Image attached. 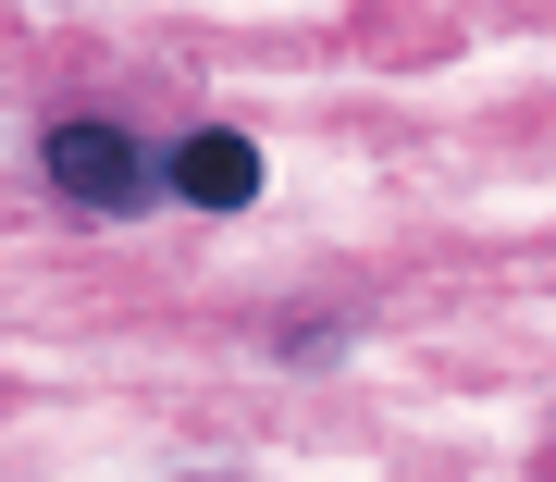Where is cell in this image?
<instances>
[{"label": "cell", "mask_w": 556, "mask_h": 482, "mask_svg": "<svg viewBox=\"0 0 556 482\" xmlns=\"http://www.w3.org/2000/svg\"><path fill=\"white\" fill-rule=\"evenodd\" d=\"M174 199H186V211H248V199H260V149L236 137V124L186 137V149H174Z\"/></svg>", "instance_id": "7a4b0ae2"}, {"label": "cell", "mask_w": 556, "mask_h": 482, "mask_svg": "<svg viewBox=\"0 0 556 482\" xmlns=\"http://www.w3.org/2000/svg\"><path fill=\"white\" fill-rule=\"evenodd\" d=\"M50 186L75 211H100V223H124V211H149L161 186H174V161H149L137 137H124V124H50Z\"/></svg>", "instance_id": "6da1fadb"}]
</instances>
